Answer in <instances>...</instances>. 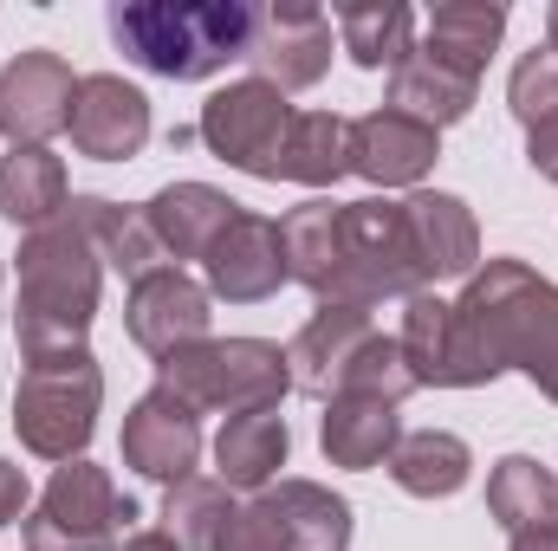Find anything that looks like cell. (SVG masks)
I'll return each instance as SVG.
<instances>
[{
	"mask_svg": "<svg viewBox=\"0 0 558 551\" xmlns=\"http://www.w3.org/2000/svg\"><path fill=\"white\" fill-rule=\"evenodd\" d=\"M454 331L474 370V390L500 370L546 383L558 370V285L526 260H487L454 298Z\"/></svg>",
	"mask_w": 558,
	"mask_h": 551,
	"instance_id": "6da1fadb",
	"label": "cell"
},
{
	"mask_svg": "<svg viewBox=\"0 0 558 551\" xmlns=\"http://www.w3.org/2000/svg\"><path fill=\"white\" fill-rule=\"evenodd\" d=\"M98 292H105V260L72 208L59 221L33 228L20 241V298H13L20 357L33 364V357H59V351H85Z\"/></svg>",
	"mask_w": 558,
	"mask_h": 551,
	"instance_id": "7a4b0ae2",
	"label": "cell"
},
{
	"mask_svg": "<svg viewBox=\"0 0 558 551\" xmlns=\"http://www.w3.org/2000/svg\"><path fill=\"white\" fill-rule=\"evenodd\" d=\"M260 7L247 0H118L111 7V39L131 52L143 72L202 85L228 72L234 59H254Z\"/></svg>",
	"mask_w": 558,
	"mask_h": 551,
	"instance_id": "3957f363",
	"label": "cell"
},
{
	"mask_svg": "<svg viewBox=\"0 0 558 551\" xmlns=\"http://www.w3.org/2000/svg\"><path fill=\"white\" fill-rule=\"evenodd\" d=\"M156 390L182 396L195 415L279 409L292 390V364L267 338H202V344L156 357Z\"/></svg>",
	"mask_w": 558,
	"mask_h": 551,
	"instance_id": "277c9868",
	"label": "cell"
},
{
	"mask_svg": "<svg viewBox=\"0 0 558 551\" xmlns=\"http://www.w3.org/2000/svg\"><path fill=\"white\" fill-rule=\"evenodd\" d=\"M98 409H105V370L92 351L33 357L20 370V390H13V434L26 454L65 467V461H85Z\"/></svg>",
	"mask_w": 558,
	"mask_h": 551,
	"instance_id": "5b68a950",
	"label": "cell"
},
{
	"mask_svg": "<svg viewBox=\"0 0 558 551\" xmlns=\"http://www.w3.org/2000/svg\"><path fill=\"white\" fill-rule=\"evenodd\" d=\"M131 519H137L131 493H118L98 461H65L52 467L20 539L26 551H118L131 539Z\"/></svg>",
	"mask_w": 558,
	"mask_h": 551,
	"instance_id": "8992f818",
	"label": "cell"
},
{
	"mask_svg": "<svg viewBox=\"0 0 558 551\" xmlns=\"http://www.w3.org/2000/svg\"><path fill=\"white\" fill-rule=\"evenodd\" d=\"M428 292L416 267V247H410V221H403V201H384V195H364V201H344V273L338 292L325 305H384V298H416Z\"/></svg>",
	"mask_w": 558,
	"mask_h": 551,
	"instance_id": "52a82bcc",
	"label": "cell"
},
{
	"mask_svg": "<svg viewBox=\"0 0 558 551\" xmlns=\"http://www.w3.org/2000/svg\"><path fill=\"white\" fill-rule=\"evenodd\" d=\"M286 124H292L286 91H274L267 78H234V85L208 91V105H202V118H195V137L208 143L228 169L274 182V162H279V143H286Z\"/></svg>",
	"mask_w": 558,
	"mask_h": 551,
	"instance_id": "ba28073f",
	"label": "cell"
},
{
	"mask_svg": "<svg viewBox=\"0 0 558 551\" xmlns=\"http://www.w3.org/2000/svg\"><path fill=\"white\" fill-rule=\"evenodd\" d=\"M72 98H78V78L59 52L33 46L7 59L0 65V137L13 149H46V137L72 124Z\"/></svg>",
	"mask_w": 558,
	"mask_h": 551,
	"instance_id": "9c48e42d",
	"label": "cell"
},
{
	"mask_svg": "<svg viewBox=\"0 0 558 551\" xmlns=\"http://www.w3.org/2000/svg\"><path fill=\"white\" fill-rule=\"evenodd\" d=\"M254 78H267L274 91H312L331 72V13L312 0H279L260 7V33H254Z\"/></svg>",
	"mask_w": 558,
	"mask_h": 551,
	"instance_id": "30bf717a",
	"label": "cell"
},
{
	"mask_svg": "<svg viewBox=\"0 0 558 551\" xmlns=\"http://www.w3.org/2000/svg\"><path fill=\"white\" fill-rule=\"evenodd\" d=\"M118 448H124V467H131V474L175 487V480H189L195 461H202V415L189 409L182 396H169V390H149V396L131 403Z\"/></svg>",
	"mask_w": 558,
	"mask_h": 551,
	"instance_id": "8fae6325",
	"label": "cell"
},
{
	"mask_svg": "<svg viewBox=\"0 0 558 551\" xmlns=\"http://www.w3.org/2000/svg\"><path fill=\"white\" fill-rule=\"evenodd\" d=\"M286 279L292 273H286V234H279V221L247 215V208L234 215V228L202 260L208 298H228V305H260V298H274Z\"/></svg>",
	"mask_w": 558,
	"mask_h": 551,
	"instance_id": "7c38bea8",
	"label": "cell"
},
{
	"mask_svg": "<svg viewBox=\"0 0 558 551\" xmlns=\"http://www.w3.org/2000/svg\"><path fill=\"white\" fill-rule=\"evenodd\" d=\"M371 338H377V318H371L364 305H318V311L299 325V338L286 344L292 390L331 403V396L344 390V377H351V364L364 357Z\"/></svg>",
	"mask_w": 558,
	"mask_h": 551,
	"instance_id": "4fadbf2b",
	"label": "cell"
},
{
	"mask_svg": "<svg viewBox=\"0 0 558 551\" xmlns=\"http://www.w3.org/2000/svg\"><path fill=\"white\" fill-rule=\"evenodd\" d=\"M65 131H72V149L92 162H131L149 143V98L118 72H92V78H78Z\"/></svg>",
	"mask_w": 558,
	"mask_h": 551,
	"instance_id": "5bb4252c",
	"label": "cell"
},
{
	"mask_svg": "<svg viewBox=\"0 0 558 551\" xmlns=\"http://www.w3.org/2000/svg\"><path fill=\"white\" fill-rule=\"evenodd\" d=\"M208 285L182 267H156L149 279L131 285V305H124V331L131 344H143L149 357H169L182 344H202L208 338Z\"/></svg>",
	"mask_w": 558,
	"mask_h": 551,
	"instance_id": "9a60e30c",
	"label": "cell"
},
{
	"mask_svg": "<svg viewBox=\"0 0 558 551\" xmlns=\"http://www.w3.org/2000/svg\"><path fill=\"white\" fill-rule=\"evenodd\" d=\"M441 156V131H428L403 111H364L351 118V169L377 188H416Z\"/></svg>",
	"mask_w": 558,
	"mask_h": 551,
	"instance_id": "2e32d148",
	"label": "cell"
},
{
	"mask_svg": "<svg viewBox=\"0 0 558 551\" xmlns=\"http://www.w3.org/2000/svg\"><path fill=\"white\" fill-rule=\"evenodd\" d=\"M403 221H410V247H416L422 285L428 279H474L481 273V228H474V208L461 195L416 188L403 201Z\"/></svg>",
	"mask_w": 558,
	"mask_h": 551,
	"instance_id": "e0dca14e",
	"label": "cell"
},
{
	"mask_svg": "<svg viewBox=\"0 0 558 551\" xmlns=\"http://www.w3.org/2000/svg\"><path fill=\"white\" fill-rule=\"evenodd\" d=\"M234 215H241V201L221 195L215 182H169L143 201V221L169 260H208V247L234 228Z\"/></svg>",
	"mask_w": 558,
	"mask_h": 551,
	"instance_id": "ac0fdd59",
	"label": "cell"
},
{
	"mask_svg": "<svg viewBox=\"0 0 558 551\" xmlns=\"http://www.w3.org/2000/svg\"><path fill=\"white\" fill-rule=\"evenodd\" d=\"M403 441V409L397 403H377V396H351L338 390L325 403V421H318V448L331 467H351V474H371L397 454Z\"/></svg>",
	"mask_w": 558,
	"mask_h": 551,
	"instance_id": "d6986e66",
	"label": "cell"
},
{
	"mask_svg": "<svg viewBox=\"0 0 558 551\" xmlns=\"http://www.w3.org/2000/svg\"><path fill=\"white\" fill-rule=\"evenodd\" d=\"M397 344H403L422 390H474V370H468V351L454 331V298H435V292L403 298V338Z\"/></svg>",
	"mask_w": 558,
	"mask_h": 551,
	"instance_id": "ffe728a7",
	"label": "cell"
},
{
	"mask_svg": "<svg viewBox=\"0 0 558 551\" xmlns=\"http://www.w3.org/2000/svg\"><path fill=\"white\" fill-rule=\"evenodd\" d=\"M286 454H292V428H286L279 409L228 415L221 434H215V480H228L234 493H260V487L279 480Z\"/></svg>",
	"mask_w": 558,
	"mask_h": 551,
	"instance_id": "44dd1931",
	"label": "cell"
},
{
	"mask_svg": "<svg viewBox=\"0 0 558 551\" xmlns=\"http://www.w3.org/2000/svg\"><path fill=\"white\" fill-rule=\"evenodd\" d=\"M474 98H481V78H468V72H454V65H441L435 52H410L397 72H390V111H403V118H416L428 131H441V124H461L468 111H474Z\"/></svg>",
	"mask_w": 558,
	"mask_h": 551,
	"instance_id": "7402d4cb",
	"label": "cell"
},
{
	"mask_svg": "<svg viewBox=\"0 0 558 551\" xmlns=\"http://www.w3.org/2000/svg\"><path fill=\"white\" fill-rule=\"evenodd\" d=\"M279 234H286V273L325 305L344 273V201H305L279 221Z\"/></svg>",
	"mask_w": 558,
	"mask_h": 551,
	"instance_id": "603a6c76",
	"label": "cell"
},
{
	"mask_svg": "<svg viewBox=\"0 0 558 551\" xmlns=\"http://www.w3.org/2000/svg\"><path fill=\"white\" fill-rule=\"evenodd\" d=\"M507 33V7L500 0H441L428 20H422V52H435L441 65L481 78L494 46Z\"/></svg>",
	"mask_w": 558,
	"mask_h": 551,
	"instance_id": "cb8c5ba5",
	"label": "cell"
},
{
	"mask_svg": "<svg viewBox=\"0 0 558 551\" xmlns=\"http://www.w3.org/2000/svg\"><path fill=\"white\" fill-rule=\"evenodd\" d=\"M344 169H351V118H338V111H292L279 162H274V182L331 188Z\"/></svg>",
	"mask_w": 558,
	"mask_h": 551,
	"instance_id": "d4e9b609",
	"label": "cell"
},
{
	"mask_svg": "<svg viewBox=\"0 0 558 551\" xmlns=\"http://www.w3.org/2000/svg\"><path fill=\"white\" fill-rule=\"evenodd\" d=\"M72 215L85 221L98 260H105L111 273H124L131 285L149 279L156 267H169V254H162V241L149 234L143 208H118V201H105V195H72Z\"/></svg>",
	"mask_w": 558,
	"mask_h": 551,
	"instance_id": "484cf974",
	"label": "cell"
},
{
	"mask_svg": "<svg viewBox=\"0 0 558 551\" xmlns=\"http://www.w3.org/2000/svg\"><path fill=\"white\" fill-rule=\"evenodd\" d=\"M72 208V182H65V162L52 149H7L0 156V215L13 228H46Z\"/></svg>",
	"mask_w": 558,
	"mask_h": 551,
	"instance_id": "4316f807",
	"label": "cell"
},
{
	"mask_svg": "<svg viewBox=\"0 0 558 551\" xmlns=\"http://www.w3.org/2000/svg\"><path fill=\"white\" fill-rule=\"evenodd\" d=\"M338 46L364 72H397L416 52V13L403 0H351L338 7Z\"/></svg>",
	"mask_w": 558,
	"mask_h": 551,
	"instance_id": "83f0119b",
	"label": "cell"
},
{
	"mask_svg": "<svg viewBox=\"0 0 558 551\" xmlns=\"http://www.w3.org/2000/svg\"><path fill=\"white\" fill-rule=\"evenodd\" d=\"M384 467H390V480H397L403 493H416V500H448V493L468 487L474 448H468L461 434H448V428H416V434L397 441V454H390Z\"/></svg>",
	"mask_w": 558,
	"mask_h": 551,
	"instance_id": "f1b7e54d",
	"label": "cell"
},
{
	"mask_svg": "<svg viewBox=\"0 0 558 551\" xmlns=\"http://www.w3.org/2000/svg\"><path fill=\"white\" fill-rule=\"evenodd\" d=\"M487 513H494V526L507 539L533 532V526H558V480L533 454H507L487 474Z\"/></svg>",
	"mask_w": 558,
	"mask_h": 551,
	"instance_id": "f546056e",
	"label": "cell"
},
{
	"mask_svg": "<svg viewBox=\"0 0 558 551\" xmlns=\"http://www.w3.org/2000/svg\"><path fill=\"white\" fill-rule=\"evenodd\" d=\"M286 519L292 551H351V500L318 480H274L267 487Z\"/></svg>",
	"mask_w": 558,
	"mask_h": 551,
	"instance_id": "4dcf8cb0",
	"label": "cell"
},
{
	"mask_svg": "<svg viewBox=\"0 0 558 551\" xmlns=\"http://www.w3.org/2000/svg\"><path fill=\"white\" fill-rule=\"evenodd\" d=\"M228 519H234V487L215 474H189L162 493V532L182 551H215Z\"/></svg>",
	"mask_w": 558,
	"mask_h": 551,
	"instance_id": "1f68e13d",
	"label": "cell"
},
{
	"mask_svg": "<svg viewBox=\"0 0 558 551\" xmlns=\"http://www.w3.org/2000/svg\"><path fill=\"white\" fill-rule=\"evenodd\" d=\"M344 390H351V396H377V403H397V409H403L422 383H416V370H410V357H403V344L377 331V338L364 344V357L351 364Z\"/></svg>",
	"mask_w": 558,
	"mask_h": 551,
	"instance_id": "d6a6232c",
	"label": "cell"
},
{
	"mask_svg": "<svg viewBox=\"0 0 558 551\" xmlns=\"http://www.w3.org/2000/svg\"><path fill=\"white\" fill-rule=\"evenodd\" d=\"M507 105H513V118L526 124V131H539V124H553L558 118V59L553 52H526L520 65H513V78H507Z\"/></svg>",
	"mask_w": 558,
	"mask_h": 551,
	"instance_id": "836d02e7",
	"label": "cell"
},
{
	"mask_svg": "<svg viewBox=\"0 0 558 551\" xmlns=\"http://www.w3.org/2000/svg\"><path fill=\"white\" fill-rule=\"evenodd\" d=\"M215 551H292V539H286V519H279L274 493L260 487L254 500H241L234 506V519H228V532H221V546Z\"/></svg>",
	"mask_w": 558,
	"mask_h": 551,
	"instance_id": "e575fe53",
	"label": "cell"
},
{
	"mask_svg": "<svg viewBox=\"0 0 558 551\" xmlns=\"http://www.w3.org/2000/svg\"><path fill=\"white\" fill-rule=\"evenodd\" d=\"M26 500H33V487H26V467L0 461V526H13V519L26 513Z\"/></svg>",
	"mask_w": 558,
	"mask_h": 551,
	"instance_id": "d590c367",
	"label": "cell"
},
{
	"mask_svg": "<svg viewBox=\"0 0 558 551\" xmlns=\"http://www.w3.org/2000/svg\"><path fill=\"white\" fill-rule=\"evenodd\" d=\"M526 162H533L546 182H558V118L539 124V131H526Z\"/></svg>",
	"mask_w": 558,
	"mask_h": 551,
	"instance_id": "8d00e7d4",
	"label": "cell"
},
{
	"mask_svg": "<svg viewBox=\"0 0 558 551\" xmlns=\"http://www.w3.org/2000/svg\"><path fill=\"white\" fill-rule=\"evenodd\" d=\"M507 551H558V526H533V532H513Z\"/></svg>",
	"mask_w": 558,
	"mask_h": 551,
	"instance_id": "74e56055",
	"label": "cell"
},
{
	"mask_svg": "<svg viewBox=\"0 0 558 551\" xmlns=\"http://www.w3.org/2000/svg\"><path fill=\"white\" fill-rule=\"evenodd\" d=\"M118 551H182V546H175L169 532H131V539H124Z\"/></svg>",
	"mask_w": 558,
	"mask_h": 551,
	"instance_id": "f35d334b",
	"label": "cell"
},
{
	"mask_svg": "<svg viewBox=\"0 0 558 551\" xmlns=\"http://www.w3.org/2000/svg\"><path fill=\"white\" fill-rule=\"evenodd\" d=\"M546 52L558 59V0H553V13H546Z\"/></svg>",
	"mask_w": 558,
	"mask_h": 551,
	"instance_id": "ab89813d",
	"label": "cell"
},
{
	"mask_svg": "<svg viewBox=\"0 0 558 551\" xmlns=\"http://www.w3.org/2000/svg\"><path fill=\"white\" fill-rule=\"evenodd\" d=\"M539 390H546V396H553V403H558V370H553V377H546V383H539Z\"/></svg>",
	"mask_w": 558,
	"mask_h": 551,
	"instance_id": "60d3db41",
	"label": "cell"
}]
</instances>
